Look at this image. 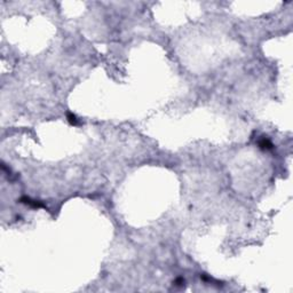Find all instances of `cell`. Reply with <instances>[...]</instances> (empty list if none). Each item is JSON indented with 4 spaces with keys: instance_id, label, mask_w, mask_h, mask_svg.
Instances as JSON below:
<instances>
[{
    "instance_id": "obj_1",
    "label": "cell",
    "mask_w": 293,
    "mask_h": 293,
    "mask_svg": "<svg viewBox=\"0 0 293 293\" xmlns=\"http://www.w3.org/2000/svg\"><path fill=\"white\" fill-rule=\"evenodd\" d=\"M21 203H24V204L31 206V207H36V209H40V207H45V205L36 199H31L30 197H22L20 199Z\"/></svg>"
},
{
    "instance_id": "obj_2",
    "label": "cell",
    "mask_w": 293,
    "mask_h": 293,
    "mask_svg": "<svg viewBox=\"0 0 293 293\" xmlns=\"http://www.w3.org/2000/svg\"><path fill=\"white\" fill-rule=\"evenodd\" d=\"M259 145H260V148H262V149H271L273 148V143H271L267 137H263L262 140L259 141Z\"/></svg>"
},
{
    "instance_id": "obj_3",
    "label": "cell",
    "mask_w": 293,
    "mask_h": 293,
    "mask_svg": "<svg viewBox=\"0 0 293 293\" xmlns=\"http://www.w3.org/2000/svg\"><path fill=\"white\" fill-rule=\"evenodd\" d=\"M67 117H68V120H69V123H70V124L79 125V120H78V118L76 117V115H73V113L69 112L68 115H67Z\"/></svg>"
}]
</instances>
